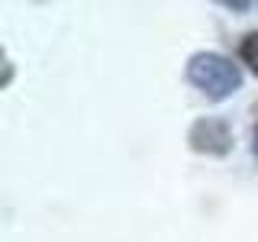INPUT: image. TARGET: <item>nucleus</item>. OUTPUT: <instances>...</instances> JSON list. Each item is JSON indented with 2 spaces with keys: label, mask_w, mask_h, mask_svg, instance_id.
<instances>
[{
  "label": "nucleus",
  "mask_w": 258,
  "mask_h": 242,
  "mask_svg": "<svg viewBox=\"0 0 258 242\" xmlns=\"http://www.w3.org/2000/svg\"><path fill=\"white\" fill-rule=\"evenodd\" d=\"M187 81L210 100H226L242 87V71L220 52H197L187 62Z\"/></svg>",
  "instance_id": "obj_1"
},
{
  "label": "nucleus",
  "mask_w": 258,
  "mask_h": 242,
  "mask_svg": "<svg viewBox=\"0 0 258 242\" xmlns=\"http://www.w3.org/2000/svg\"><path fill=\"white\" fill-rule=\"evenodd\" d=\"M187 142H190L194 152H200V155L223 158V155H229V149H232V129L220 116H204V119H197V123L190 126Z\"/></svg>",
  "instance_id": "obj_2"
},
{
  "label": "nucleus",
  "mask_w": 258,
  "mask_h": 242,
  "mask_svg": "<svg viewBox=\"0 0 258 242\" xmlns=\"http://www.w3.org/2000/svg\"><path fill=\"white\" fill-rule=\"evenodd\" d=\"M239 58L258 75V29H255V32H248V36L242 39V45H239Z\"/></svg>",
  "instance_id": "obj_3"
},
{
  "label": "nucleus",
  "mask_w": 258,
  "mask_h": 242,
  "mask_svg": "<svg viewBox=\"0 0 258 242\" xmlns=\"http://www.w3.org/2000/svg\"><path fill=\"white\" fill-rule=\"evenodd\" d=\"M252 149H255V158H258V126H255V145Z\"/></svg>",
  "instance_id": "obj_4"
}]
</instances>
